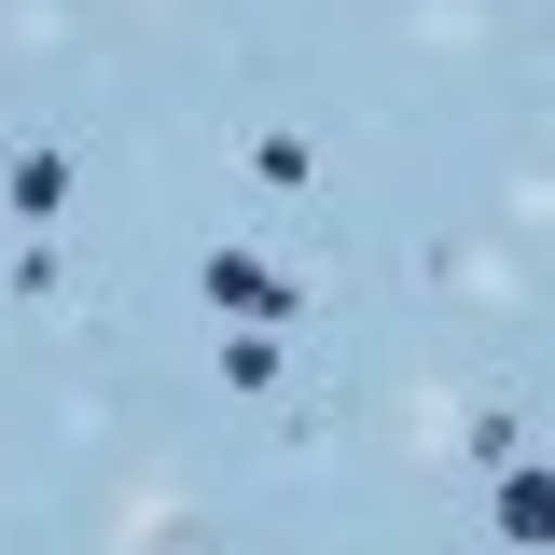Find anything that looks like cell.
Listing matches in <instances>:
<instances>
[{
	"mask_svg": "<svg viewBox=\"0 0 555 555\" xmlns=\"http://www.w3.org/2000/svg\"><path fill=\"white\" fill-rule=\"evenodd\" d=\"M208 292H222L236 320H264V306H278V292H292V278H278L264 250H208Z\"/></svg>",
	"mask_w": 555,
	"mask_h": 555,
	"instance_id": "obj_1",
	"label": "cell"
},
{
	"mask_svg": "<svg viewBox=\"0 0 555 555\" xmlns=\"http://www.w3.org/2000/svg\"><path fill=\"white\" fill-rule=\"evenodd\" d=\"M500 528H514V542H542V528H555V486L514 473V486H500Z\"/></svg>",
	"mask_w": 555,
	"mask_h": 555,
	"instance_id": "obj_2",
	"label": "cell"
}]
</instances>
